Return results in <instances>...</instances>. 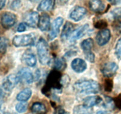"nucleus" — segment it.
I'll use <instances>...</instances> for the list:
<instances>
[{"mask_svg": "<svg viewBox=\"0 0 121 114\" xmlns=\"http://www.w3.org/2000/svg\"><path fill=\"white\" fill-rule=\"evenodd\" d=\"M73 89L80 93L91 94L99 92L100 87L98 82L93 80H82L76 82Z\"/></svg>", "mask_w": 121, "mask_h": 114, "instance_id": "obj_1", "label": "nucleus"}, {"mask_svg": "<svg viewBox=\"0 0 121 114\" xmlns=\"http://www.w3.org/2000/svg\"><path fill=\"white\" fill-rule=\"evenodd\" d=\"M37 51L40 62L43 65H46L50 63L49 47L43 38H41L38 40L37 44Z\"/></svg>", "mask_w": 121, "mask_h": 114, "instance_id": "obj_2", "label": "nucleus"}, {"mask_svg": "<svg viewBox=\"0 0 121 114\" xmlns=\"http://www.w3.org/2000/svg\"><path fill=\"white\" fill-rule=\"evenodd\" d=\"M63 78L59 71L54 70L48 74L46 82V88L54 90H60L62 86Z\"/></svg>", "mask_w": 121, "mask_h": 114, "instance_id": "obj_3", "label": "nucleus"}, {"mask_svg": "<svg viewBox=\"0 0 121 114\" xmlns=\"http://www.w3.org/2000/svg\"><path fill=\"white\" fill-rule=\"evenodd\" d=\"M35 36L34 33L17 35L13 39V43L16 47H25L34 45Z\"/></svg>", "mask_w": 121, "mask_h": 114, "instance_id": "obj_4", "label": "nucleus"}, {"mask_svg": "<svg viewBox=\"0 0 121 114\" xmlns=\"http://www.w3.org/2000/svg\"><path fill=\"white\" fill-rule=\"evenodd\" d=\"M17 21V17L11 12H5L1 16V23L5 29H9L13 27Z\"/></svg>", "mask_w": 121, "mask_h": 114, "instance_id": "obj_5", "label": "nucleus"}, {"mask_svg": "<svg viewBox=\"0 0 121 114\" xmlns=\"http://www.w3.org/2000/svg\"><path fill=\"white\" fill-rule=\"evenodd\" d=\"M19 81L20 80L17 75L11 74L6 78L1 86L7 92L9 93L15 87Z\"/></svg>", "mask_w": 121, "mask_h": 114, "instance_id": "obj_6", "label": "nucleus"}, {"mask_svg": "<svg viewBox=\"0 0 121 114\" xmlns=\"http://www.w3.org/2000/svg\"><path fill=\"white\" fill-rule=\"evenodd\" d=\"M63 23V19L61 17L56 18L53 21L51 26L50 32L48 34V38L50 40L55 39L60 32V28Z\"/></svg>", "mask_w": 121, "mask_h": 114, "instance_id": "obj_7", "label": "nucleus"}, {"mask_svg": "<svg viewBox=\"0 0 121 114\" xmlns=\"http://www.w3.org/2000/svg\"><path fill=\"white\" fill-rule=\"evenodd\" d=\"M111 36V31L108 28H103L98 32L96 36V42L99 46H104L108 43Z\"/></svg>", "mask_w": 121, "mask_h": 114, "instance_id": "obj_8", "label": "nucleus"}, {"mask_svg": "<svg viewBox=\"0 0 121 114\" xmlns=\"http://www.w3.org/2000/svg\"><path fill=\"white\" fill-rule=\"evenodd\" d=\"M118 65L114 62H108L104 64L101 68V72L105 77H112L117 72Z\"/></svg>", "mask_w": 121, "mask_h": 114, "instance_id": "obj_9", "label": "nucleus"}, {"mask_svg": "<svg viewBox=\"0 0 121 114\" xmlns=\"http://www.w3.org/2000/svg\"><path fill=\"white\" fill-rule=\"evenodd\" d=\"M17 76L20 81H23L27 84L32 83L34 80V76L31 71L28 68H21L19 71Z\"/></svg>", "mask_w": 121, "mask_h": 114, "instance_id": "obj_10", "label": "nucleus"}, {"mask_svg": "<svg viewBox=\"0 0 121 114\" xmlns=\"http://www.w3.org/2000/svg\"><path fill=\"white\" fill-rule=\"evenodd\" d=\"M87 13L86 8L84 7L77 6L70 13V18L74 21L81 20Z\"/></svg>", "mask_w": 121, "mask_h": 114, "instance_id": "obj_11", "label": "nucleus"}, {"mask_svg": "<svg viewBox=\"0 0 121 114\" xmlns=\"http://www.w3.org/2000/svg\"><path fill=\"white\" fill-rule=\"evenodd\" d=\"M71 66L73 71L77 73L83 72L87 68V64L81 58H75L73 59L71 64Z\"/></svg>", "mask_w": 121, "mask_h": 114, "instance_id": "obj_12", "label": "nucleus"}, {"mask_svg": "<svg viewBox=\"0 0 121 114\" xmlns=\"http://www.w3.org/2000/svg\"><path fill=\"white\" fill-rule=\"evenodd\" d=\"M22 60L27 66L33 67L37 64V59L35 55L32 51H27L24 53L22 56Z\"/></svg>", "mask_w": 121, "mask_h": 114, "instance_id": "obj_13", "label": "nucleus"}, {"mask_svg": "<svg viewBox=\"0 0 121 114\" xmlns=\"http://www.w3.org/2000/svg\"><path fill=\"white\" fill-rule=\"evenodd\" d=\"M39 18L40 17L37 12H30L26 15L24 23L27 24V26L31 27H35L38 25Z\"/></svg>", "mask_w": 121, "mask_h": 114, "instance_id": "obj_14", "label": "nucleus"}, {"mask_svg": "<svg viewBox=\"0 0 121 114\" xmlns=\"http://www.w3.org/2000/svg\"><path fill=\"white\" fill-rule=\"evenodd\" d=\"M41 31L44 32L49 30L50 27V19L47 14H44L40 17L37 25Z\"/></svg>", "mask_w": 121, "mask_h": 114, "instance_id": "obj_15", "label": "nucleus"}, {"mask_svg": "<svg viewBox=\"0 0 121 114\" xmlns=\"http://www.w3.org/2000/svg\"><path fill=\"white\" fill-rule=\"evenodd\" d=\"M102 101V99L99 96H89L83 99V105L87 108H91L99 104Z\"/></svg>", "mask_w": 121, "mask_h": 114, "instance_id": "obj_16", "label": "nucleus"}, {"mask_svg": "<svg viewBox=\"0 0 121 114\" xmlns=\"http://www.w3.org/2000/svg\"><path fill=\"white\" fill-rule=\"evenodd\" d=\"M89 27V25L87 24H86L83 25L79 28L76 30L74 32H73L72 36H70L71 41H76V40L82 38L85 34V33L87 32Z\"/></svg>", "mask_w": 121, "mask_h": 114, "instance_id": "obj_17", "label": "nucleus"}, {"mask_svg": "<svg viewBox=\"0 0 121 114\" xmlns=\"http://www.w3.org/2000/svg\"><path fill=\"white\" fill-rule=\"evenodd\" d=\"M73 31H74V26L73 24L69 21L66 22L64 26L62 32H61V39L64 40H67L72 36V33H73Z\"/></svg>", "mask_w": 121, "mask_h": 114, "instance_id": "obj_18", "label": "nucleus"}, {"mask_svg": "<svg viewBox=\"0 0 121 114\" xmlns=\"http://www.w3.org/2000/svg\"><path fill=\"white\" fill-rule=\"evenodd\" d=\"M89 8L96 13H102L105 10V5L101 0H90L89 2Z\"/></svg>", "mask_w": 121, "mask_h": 114, "instance_id": "obj_19", "label": "nucleus"}, {"mask_svg": "<svg viewBox=\"0 0 121 114\" xmlns=\"http://www.w3.org/2000/svg\"><path fill=\"white\" fill-rule=\"evenodd\" d=\"M55 0H42L39 4L37 10L40 11H49L53 10Z\"/></svg>", "mask_w": 121, "mask_h": 114, "instance_id": "obj_20", "label": "nucleus"}, {"mask_svg": "<svg viewBox=\"0 0 121 114\" xmlns=\"http://www.w3.org/2000/svg\"><path fill=\"white\" fill-rule=\"evenodd\" d=\"M32 91L29 88H26L20 91L17 96V100L20 102H27L31 97Z\"/></svg>", "mask_w": 121, "mask_h": 114, "instance_id": "obj_21", "label": "nucleus"}, {"mask_svg": "<svg viewBox=\"0 0 121 114\" xmlns=\"http://www.w3.org/2000/svg\"><path fill=\"white\" fill-rule=\"evenodd\" d=\"M93 45H94L93 40L91 38H87L83 40L81 43V48L84 52V53L86 54L92 52Z\"/></svg>", "mask_w": 121, "mask_h": 114, "instance_id": "obj_22", "label": "nucleus"}, {"mask_svg": "<svg viewBox=\"0 0 121 114\" xmlns=\"http://www.w3.org/2000/svg\"><path fill=\"white\" fill-rule=\"evenodd\" d=\"M32 112L35 114H45L47 112V109L45 105L40 102H35L31 106Z\"/></svg>", "mask_w": 121, "mask_h": 114, "instance_id": "obj_23", "label": "nucleus"}, {"mask_svg": "<svg viewBox=\"0 0 121 114\" xmlns=\"http://www.w3.org/2000/svg\"><path fill=\"white\" fill-rule=\"evenodd\" d=\"M53 66L56 70L61 71L66 67V61L63 58H56L53 61Z\"/></svg>", "mask_w": 121, "mask_h": 114, "instance_id": "obj_24", "label": "nucleus"}, {"mask_svg": "<svg viewBox=\"0 0 121 114\" xmlns=\"http://www.w3.org/2000/svg\"><path fill=\"white\" fill-rule=\"evenodd\" d=\"M74 114H91L92 110L91 108L85 106L83 104L76 106L73 110Z\"/></svg>", "mask_w": 121, "mask_h": 114, "instance_id": "obj_25", "label": "nucleus"}, {"mask_svg": "<svg viewBox=\"0 0 121 114\" xmlns=\"http://www.w3.org/2000/svg\"><path fill=\"white\" fill-rule=\"evenodd\" d=\"M8 40L5 37H0V53L4 54L7 50Z\"/></svg>", "mask_w": 121, "mask_h": 114, "instance_id": "obj_26", "label": "nucleus"}, {"mask_svg": "<svg viewBox=\"0 0 121 114\" xmlns=\"http://www.w3.org/2000/svg\"><path fill=\"white\" fill-rule=\"evenodd\" d=\"M28 109V104L26 102H21L20 103H17L15 106V110L18 113L23 114Z\"/></svg>", "mask_w": 121, "mask_h": 114, "instance_id": "obj_27", "label": "nucleus"}, {"mask_svg": "<svg viewBox=\"0 0 121 114\" xmlns=\"http://www.w3.org/2000/svg\"><path fill=\"white\" fill-rule=\"evenodd\" d=\"M115 54L117 58L121 60V38L118 40L116 45Z\"/></svg>", "mask_w": 121, "mask_h": 114, "instance_id": "obj_28", "label": "nucleus"}, {"mask_svg": "<svg viewBox=\"0 0 121 114\" xmlns=\"http://www.w3.org/2000/svg\"><path fill=\"white\" fill-rule=\"evenodd\" d=\"M112 15L115 20H120L121 19V8H118L112 11Z\"/></svg>", "mask_w": 121, "mask_h": 114, "instance_id": "obj_29", "label": "nucleus"}, {"mask_svg": "<svg viewBox=\"0 0 121 114\" xmlns=\"http://www.w3.org/2000/svg\"><path fill=\"white\" fill-rule=\"evenodd\" d=\"M106 103H105V107L106 109H111L113 108L114 106V104H113V102L111 98L109 97H106Z\"/></svg>", "mask_w": 121, "mask_h": 114, "instance_id": "obj_30", "label": "nucleus"}, {"mask_svg": "<svg viewBox=\"0 0 121 114\" xmlns=\"http://www.w3.org/2000/svg\"><path fill=\"white\" fill-rule=\"evenodd\" d=\"M85 58L89 62L91 63H93L95 62V54L92 52H89L85 54Z\"/></svg>", "mask_w": 121, "mask_h": 114, "instance_id": "obj_31", "label": "nucleus"}, {"mask_svg": "<svg viewBox=\"0 0 121 114\" xmlns=\"http://www.w3.org/2000/svg\"><path fill=\"white\" fill-rule=\"evenodd\" d=\"M26 28H27V24L25 23H21L19 24L17 27V32H24L26 31Z\"/></svg>", "mask_w": 121, "mask_h": 114, "instance_id": "obj_32", "label": "nucleus"}, {"mask_svg": "<svg viewBox=\"0 0 121 114\" xmlns=\"http://www.w3.org/2000/svg\"><path fill=\"white\" fill-rule=\"evenodd\" d=\"M8 94V93L1 86H0V101L3 100Z\"/></svg>", "mask_w": 121, "mask_h": 114, "instance_id": "obj_33", "label": "nucleus"}, {"mask_svg": "<svg viewBox=\"0 0 121 114\" xmlns=\"http://www.w3.org/2000/svg\"><path fill=\"white\" fill-rule=\"evenodd\" d=\"M20 5H21V2H20V0H15L12 3L11 8L13 10L17 9V8H18L20 7Z\"/></svg>", "mask_w": 121, "mask_h": 114, "instance_id": "obj_34", "label": "nucleus"}, {"mask_svg": "<svg viewBox=\"0 0 121 114\" xmlns=\"http://www.w3.org/2000/svg\"><path fill=\"white\" fill-rule=\"evenodd\" d=\"M111 4L112 5H119L121 4V0H108Z\"/></svg>", "mask_w": 121, "mask_h": 114, "instance_id": "obj_35", "label": "nucleus"}, {"mask_svg": "<svg viewBox=\"0 0 121 114\" xmlns=\"http://www.w3.org/2000/svg\"><path fill=\"white\" fill-rule=\"evenodd\" d=\"M7 0H0V10L4 8L6 3Z\"/></svg>", "mask_w": 121, "mask_h": 114, "instance_id": "obj_36", "label": "nucleus"}, {"mask_svg": "<svg viewBox=\"0 0 121 114\" xmlns=\"http://www.w3.org/2000/svg\"><path fill=\"white\" fill-rule=\"evenodd\" d=\"M98 114H109L108 112L106 111H104V110H100V111L98 112L97 113Z\"/></svg>", "mask_w": 121, "mask_h": 114, "instance_id": "obj_37", "label": "nucleus"}, {"mask_svg": "<svg viewBox=\"0 0 121 114\" xmlns=\"http://www.w3.org/2000/svg\"><path fill=\"white\" fill-rule=\"evenodd\" d=\"M0 114H5L4 112V110L2 108H0Z\"/></svg>", "mask_w": 121, "mask_h": 114, "instance_id": "obj_38", "label": "nucleus"}, {"mask_svg": "<svg viewBox=\"0 0 121 114\" xmlns=\"http://www.w3.org/2000/svg\"><path fill=\"white\" fill-rule=\"evenodd\" d=\"M59 1H60V2H61V4H66L69 0H59Z\"/></svg>", "mask_w": 121, "mask_h": 114, "instance_id": "obj_39", "label": "nucleus"}, {"mask_svg": "<svg viewBox=\"0 0 121 114\" xmlns=\"http://www.w3.org/2000/svg\"><path fill=\"white\" fill-rule=\"evenodd\" d=\"M31 2H37V1H38L39 0H30Z\"/></svg>", "mask_w": 121, "mask_h": 114, "instance_id": "obj_40", "label": "nucleus"}]
</instances>
